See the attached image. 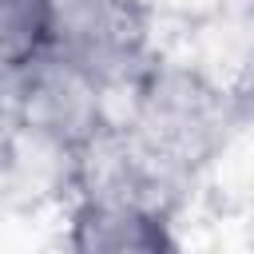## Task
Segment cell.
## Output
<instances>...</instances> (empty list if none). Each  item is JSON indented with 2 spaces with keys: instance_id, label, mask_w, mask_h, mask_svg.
Here are the masks:
<instances>
[{
  "instance_id": "cell-5",
  "label": "cell",
  "mask_w": 254,
  "mask_h": 254,
  "mask_svg": "<svg viewBox=\"0 0 254 254\" xmlns=\"http://www.w3.org/2000/svg\"><path fill=\"white\" fill-rule=\"evenodd\" d=\"M52 56V0H0V83Z\"/></svg>"
},
{
  "instance_id": "cell-1",
  "label": "cell",
  "mask_w": 254,
  "mask_h": 254,
  "mask_svg": "<svg viewBox=\"0 0 254 254\" xmlns=\"http://www.w3.org/2000/svg\"><path fill=\"white\" fill-rule=\"evenodd\" d=\"M123 99L127 115L119 123L127 135L187 183L230 147L242 123L238 99L226 83L167 56H155L127 83Z\"/></svg>"
},
{
  "instance_id": "cell-2",
  "label": "cell",
  "mask_w": 254,
  "mask_h": 254,
  "mask_svg": "<svg viewBox=\"0 0 254 254\" xmlns=\"http://www.w3.org/2000/svg\"><path fill=\"white\" fill-rule=\"evenodd\" d=\"M52 56L123 95L159 56L155 12L147 0H52Z\"/></svg>"
},
{
  "instance_id": "cell-3",
  "label": "cell",
  "mask_w": 254,
  "mask_h": 254,
  "mask_svg": "<svg viewBox=\"0 0 254 254\" xmlns=\"http://www.w3.org/2000/svg\"><path fill=\"white\" fill-rule=\"evenodd\" d=\"M8 115L48 151L60 159H75L83 147H91L103 131L115 127L111 91L95 83L87 71L71 67L60 56H44L28 71L4 83Z\"/></svg>"
},
{
  "instance_id": "cell-4",
  "label": "cell",
  "mask_w": 254,
  "mask_h": 254,
  "mask_svg": "<svg viewBox=\"0 0 254 254\" xmlns=\"http://www.w3.org/2000/svg\"><path fill=\"white\" fill-rule=\"evenodd\" d=\"M64 246L75 254H171L179 250V234L175 214L99 194H67Z\"/></svg>"
}]
</instances>
